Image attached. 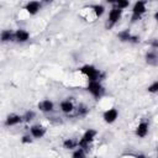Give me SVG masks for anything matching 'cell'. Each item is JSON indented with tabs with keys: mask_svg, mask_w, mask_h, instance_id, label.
<instances>
[{
	"mask_svg": "<svg viewBox=\"0 0 158 158\" xmlns=\"http://www.w3.org/2000/svg\"><path fill=\"white\" fill-rule=\"evenodd\" d=\"M30 135L33 138H42L46 135V128L42 125H32L30 127Z\"/></svg>",
	"mask_w": 158,
	"mask_h": 158,
	"instance_id": "obj_8",
	"label": "cell"
},
{
	"mask_svg": "<svg viewBox=\"0 0 158 158\" xmlns=\"http://www.w3.org/2000/svg\"><path fill=\"white\" fill-rule=\"evenodd\" d=\"M148 131H149V125H148V122H146V121H142V122H139L138 123V126L136 127V136L137 137H139V138H143V137H146L147 135H148Z\"/></svg>",
	"mask_w": 158,
	"mask_h": 158,
	"instance_id": "obj_10",
	"label": "cell"
},
{
	"mask_svg": "<svg viewBox=\"0 0 158 158\" xmlns=\"http://www.w3.org/2000/svg\"><path fill=\"white\" fill-rule=\"evenodd\" d=\"M118 117V111L115 109V107H111V109H107L104 114H102V118L106 123H114Z\"/></svg>",
	"mask_w": 158,
	"mask_h": 158,
	"instance_id": "obj_7",
	"label": "cell"
},
{
	"mask_svg": "<svg viewBox=\"0 0 158 158\" xmlns=\"http://www.w3.org/2000/svg\"><path fill=\"white\" fill-rule=\"evenodd\" d=\"M88 91L95 99H100L104 95V93H105V88L102 86L101 81H89V84H88Z\"/></svg>",
	"mask_w": 158,
	"mask_h": 158,
	"instance_id": "obj_4",
	"label": "cell"
},
{
	"mask_svg": "<svg viewBox=\"0 0 158 158\" xmlns=\"http://www.w3.org/2000/svg\"><path fill=\"white\" fill-rule=\"evenodd\" d=\"M59 107H60V111H62L63 114H70V112H73L74 109H75V107H74V104H73L69 99H65V100L60 101Z\"/></svg>",
	"mask_w": 158,
	"mask_h": 158,
	"instance_id": "obj_14",
	"label": "cell"
},
{
	"mask_svg": "<svg viewBox=\"0 0 158 158\" xmlns=\"http://www.w3.org/2000/svg\"><path fill=\"white\" fill-rule=\"evenodd\" d=\"M63 147L65 149H69V151H74L75 148H78V141L74 139V138H65L63 141Z\"/></svg>",
	"mask_w": 158,
	"mask_h": 158,
	"instance_id": "obj_17",
	"label": "cell"
},
{
	"mask_svg": "<svg viewBox=\"0 0 158 158\" xmlns=\"http://www.w3.org/2000/svg\"><path fill=\"white\" fill-rule=\"evenodd\" d=\"M0 41L4 42V43L15 41V32L11 31V30H2L0 32Z\"/></svg>",
	"mask_w": 158,
	"mask_h": 158,
	"instance_id": "obj_15",
	"label": "cell"
},
{
	"mask_svg": "<svg viewBox=\"0 0 158 158\" xmlns=\"http://www.w3.org/2000/svg\"><path fill=\"white\" fill-rule=\"evenodd\" d=\"M80 72L88 78L89 81H100V80L102 79V77H104V74H102L98 68H95V67L91 65V64H85V65H83V67L80 68Z\"/></svg>",
	"mask_w": 158,
	"mask_h": 158,
	"instance_id": "obj_1",
	"label": "cell"
},
{
	"mask_svg": "<svg viewBox=\"0 0 158 158\" xmlns=\"http://www.w3.org/2000/svg\"><path fill=\"white\" fill-rule=\"evenodd\" d=\"M158 91V81H153L149 86H148V93H152V94H156Z\"/></svg>",
	"mask_w": 158,
	"mask_h": 158,
	"instance_id": "obj_23",
	"label": "cell"
},
{
	"mask_svg": "<svg viewBox=\"0 0 158 158\" xmlns=\"http://www.w3.org/2000/svg\"><path fill=\"white\" fill-rule=\"evenodd\" d=\"M147 11V2L146 1H136L132 6V15H131V21L136 22L138 21Z\"/></svg>",
	"mask_w": 158,
	"mask_h": 158,
	"instance_id": "obj_3",
	"label": "cell"
},
{
	"mask_svg": "<svg viewBox=\"0 0 158 158\" xmlns=\"http://www.w3.org/2000/svg\"><path fill=\"white\" fill-rule=\"evenodd\" d=\"M30 40V33L28 31L23 30V28H19L15 31V41L19 43H25Z\"/></svg>",
	"mask_w": 158,
	"mask_h": 158,
	"instance_id": "obj_11",
	"label": "cell"
},
{
	"mask_svg": "<svg viewBox=\"0 0 158 158\" xmlns=\"http://www.w3.org/2000/svg\"><path fill=\"white\" fill-rule=\"evenodd\" d=\"M117 37L121 42H133V43H137L139 41V38L137 36H133L128 30H123V31H120L117 33Z\"/></svg>",
	"mask_w": 158,
	"mask_h": 158,
	"instance_id": "obj_6",
	"label": "cell"
},
{
	"mask_svg": "<svg viewBox=\"0 0 158 158\" xmlns=\"http://www.w3.org/2000/svg\"><path fill=\"white\" fill-rule=\"evenodd\" d=\"M136 158H147V157H146L144 154H137V156H136Z\"/></svg>",
	"mask_w": 158,
	"mask_h": 158,
	"instance_id": "obj_25",
	"label": "cell"
},
{
	"mask_svg": "<svg viewBox=\"0 0 158 158\" xmlns=\"http://www.w3.org/2000/svg\"><path fill=\"white\" fill-rule=\"evenodd\" d=\"M122 17V10L112 6L109 11V16H107V27H114Z\"/></svg>",
	"mask_w": 158,
	"mask_h": 158,
	"instance_id": "obj_5",
	"label": "cell"
},
{
	"mask_svg": "<svg viewBox=\"0 0 158 158\" xmlns=\"http://www.w3.org/2000/svg\"><path fill=\"white\" fill-rule=\"evenodd\" d=\"M157 59H158V57H157L156 51H149V52L146 53V62H147L148 64L156 65V64H157Z\"/></svg>",
	"mask_w": 158,
	"mask_h": 158,
	"instance_id": "obj_18",
	"label": "cell"
},
{
	"mask_svg": "<svg viewBox=\"0 0 158 158\" xmlns=\"http://www.w3.org/2000/svg\"><path fill=\"white\" fill-rule=\"evenodd\" d=\"M35 117H36V112H35L33 110H27V111L22 115V121H25V122H31Z\"/></svg>",
	"mask_w": 158,
	"mask_h": 158,
	"instance_id": "obj_19",
	"label": "cell"
},
{
	"mask_svg": "<svg viewBox=\"0 0 158 158\" xmlns=\"http://www.w3.org/2000/svg\"><path fill=\"white\" fill-rule=\"evenodd\" d=\"M21 122H22V116L17 115V114H10L5 118V126H7V127L16 126V125H19Z\"/></svg>",
	"mask_w": 158,
	"mask_h": 158,
	"instance_id": "obj_9",
	"label": "cell"
},
{
	"mask_svg": "<svg viewBox=\"0 0 158 158\" xmlns=\"http://www.w3.org/2000/svg\"><path fill=\"white\" fill-rule=\"evenodd\" d=\"M90 10L94 12L95 17H101L104 15V12H105V6L101 5V4H95V5L90 6Z\"/></svg>",
	"mask_w": 158,
	"mask_h": 158,
	"instance_id": "obj_16",
	"label": "cell"
},
{
	"mask_svg": "<svg viewBox=\"0 0 158 158\" xmlns=\"http://www.w3.org/2000/svg\"><path fill=\"white\" fill-rule=\"evenodd\" d=\"M89 109L85 104H79L78 107H77V116H85L88 114Z\"/></svg>",
	"mask_w": 158,
	"mask_h": 158,
	"instance_id": "obj_22",
	"label": "cell"
},
{
	"mask_svg": "<svg viewBox=\"0 0 158 158\" xmlns=\"http://www.w3.org/2000/svg\"><path fill=\"white\" fill-rule=\"evenodd\" d=\"M21 142H22V143H31V142H32V137H31V135H25V136H22Z\"/></svg>",
	"mask_w": 158,
	"mask_h": 158,
	"instance_id": "obj_24",
	"label": "cell"
},
{
	"mask_svg": "<svg viewBox=\"0 0 158 158\" xmlns=\"http://www.w3.org/2000/svg\"><path fill=\"white\" fill-rule=\"evenodd\" d=\"M37 106H38L40 111H42V112H52L54 110V104L49 99H44V100L40 101Z\"/></svg>",
	"mask_w": 158,
	"mask_h": 158,
	"instance_id": "obj_12",
	"label": "cell"
},
{
	"mask_svg": "<svg viewBox=\"0 0 158 158\" xmlns=\"http://www.w3.org/2000/svg\"><path fill=\"white\" fill-rule=\"evenodd\" d=\"M41 7H42V4L40 1H30V2L26 4L25 10L30 15H36V14H38V11L41 10Z\"/></svg>",
	"mask_w": 158,
	"mask_h": 158,
	"instance_id": "obj_13",
	"label": "cell"
},
{
	"mask_svg": "<svg viewBox=\"0 0 158 158\" xmlns=\"http://www.w3.org/2000/svg\"><path fill=\"white\" fill-rule=\"evenodd\" d=\"M96 135H98V132H96L95 130H93V128L86 130V131L83 133V136L80 137V139L78 141V147L83 148V149L86 152V151L89 149V146L91 144V142L95 139Z\"/></svg>",
	"mask_w": 158,
	"mask_h": 158,
	"instance_id": "obj_2",
	"label": "cell"
},
{
	"mask_svg": "<svg viewBox=\"0 0 158 158\" xmlns=\"http://www.w3.org/2000/svg\"><path fill=\"white\" fill-rule=\"evenodd\" d=\"M112 6H115V7H117V9H120V10H125V9H127L128 6H130V1H123V0H118V1H115V2H112Z\"/></svg>",
	"mask_w": 158,
	"mask_h": 158,
	"instance_id": "obj_21",
	"label": "cell"
},
{
	"mask_svg": "<svg viewBox=\"0 0 158 158\" xmlns=\"http://www.w3.org/2000/svg\"><path fill=\"white\" fill-rule=\"evenodd\" d=\"M72 158H86V152H85L83 148L78 147V148H75V149L73 151Z\"/></svg>",
	"mask_w": 158,
	"mask_h": 158,
	"instance_id": "obj_20",
	"label": "cell"
}]
</instances>
